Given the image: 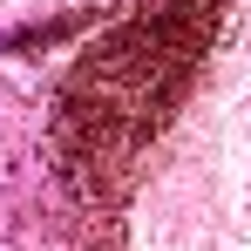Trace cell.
Masks as SVG:
<instances>
[{"mask_svg": "<svg viewBox=\"0 0 251 251\" xmlns=\"http://www.w3.org/2000/svg\"><path fill=\"white\" fill-rule=\"evenodd\" d=\"M210 27H217V7L210 0H163V7H143L129 27H116L109 41L75 68V82L61 88V123L75 143H109V163L136 150L150 129L170 116L163 82H183L190 61L204 54Z\"/></svg>", "mask_w": 251, "mask_h": 251, "instance_id": "1", "label": "cell"}]
</instances>
